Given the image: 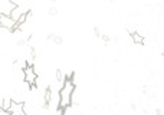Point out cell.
<instances>
[{
  "instance_id": "4",
  "label": "cell",
  "mask_w": 164,
  "mask_h": 115,
  "mask_svg": "<svg viewBox=\"0 0 164 115\" xmlns=\"http://www.w3.org/2000/svg\"><path fill=\"white\" fill-rule=\"evenodd\" d=\"M16 23L17 22H15V20L10 16H7V15H0V26H1L3 29H7L9 32H13Z\"/></svg>"
},
{
  "instance_id": "9",
  "label": "cell",
  "mask_w": 164,
  "mask_h": 115,
  "mask_svg": "<svg viewBox=\"0 0 164 115\" xmlns=\"http://www.w3.org/2000/svg\"><path fill=\"white\" fill-rule=\"evenodd\" d=\"M22 13H23V12H22V9H20V7H19V6H17V7L15 9L13 12H12V15H10V17H12V19H13L15 22H17V20H19V17L22 16Z\"/></svg>"
},
{
  "instance_id": "7",
  "label": "cell",
  "mask_w": 164,
  "mask_h": 115,
  "mask_svg": "<svg viewBox=\"0 0 164 115\" xmlns=\"http://www.w3.org/2000/svg\"><path fill=\"white\" fill-rule=\"evenodd\" d=\"M130 35H131L132 43H135V45H144V43H146L144 36H143V35H140L138 32H130Z\"/></svg>"
},
{
  "instance_id": "3",
  "label": "cell",
  "mask_w": 164,
  "mask_h": 115,
  "mask_svg": "<svg viewBox=\"0 0 164 115\" xmlns=\"http://www.w3.org/2000/svg\"><path fill=\"white\" fill-rule=\"evenodd\" d=\"M17 7V4L13 0H0V15H7L10 16L12 12Z\"/></svg>"
},
{
  "instance_id": "6",
  "label": "cell",
  "mask_w": 164,
  "mask_h": 115,
  "mask_svg": "<svg viewBox=\"0 0 164 115\" xmlns=\"http://www.w3.org/2000/svg\"><path fill=\"white\" fill-rule=\"evenodd\" d=\"M50 95H52V88H50V86H48V88L45 89V95H43V104H42V107L45 108V109H48V108H49Z\"/></svg>"
},
{
  "instance_id": "5",
  "label": "cell",
  "mask_w": 164,
  "mask_h": 115,
  "mask_svg": "<svg viewBox=\"0 0 164 115\" xmlns=\"http://www.w3.org/2000/svg\"><path fill=\"white\" fill-rule=\"evenodd\" d=\"M10 114L12 115H26V111H25V104L23 102H16L13 101L12 107H10Z\"/></svg>"
},
{
  "instance_id": "1",
  "label": "cell",
  "mask_w": 164,
  "mask_h": 115,
  "mask_svg": "<svg viewBox=\"0 0 164 115\" xmlns=\"http://www.w3.org/2000/svg\"><path fill=\"white\" fill-rule=\"evenodd\" d=\"M72 76H74V74H71L69 76H66L65 82L62 83V88L59 89V102H58V108L66 109V108H69V105L72 104V98H74L75 89H76V85H75Z\"/></svg>"
},
{
  "instance_id": "10",
  "label": "cell",
  "mask_w": 164,
  "mask_h": 115,
  "mask_svg": "<svg viewBox=\"0 0 164 115\" xmlns=\"http://www.w3.org/2000/svg\"><path fill=\"white\" fill-rule=\"evenodd\" d=\"M12 104H13V99L4 98L3 101H1V105H0V108H3V109L9 111V109H10V107H12Z\"/></svg>"
},
{
  "instance_id": "15",
  "label": "cell",
  "mask_w": 164,
  "mask_h": 115,
  "mask_svg": "<svg viewBox=\"0 0 164 115\" xmlns=\"http://www.w3.org/2000/svg\"><path fill=\"white\" fill-rule=\"evenodd\" d=\"M94 33H95V36H98V38L101 36V33H99V29H98V27H95V29H94Z\"/></svg>"
},
{
  "instance_id": "16",
  "label": "cell",
  "mask_w": 164,
  "mask_h": 115,
  "mask_svg": "<svg viewBox=\"0 0 164 115\" xmlns=\"http://www.w3.org/2000/svg\"><path fill=\"white\" fill-rule=\"evenodd\" d=\"M102 39H104V42H105V43H109V42H111L109 36H102Z\"/></svg>"
},
{
  "instance_id": "17",
  "label": "cell",
  "mask_w": 164,
  "mask_h": 115,
  "mask_svg": "<svg viewBox=\"0 0 164 115\" xmlns=\"http://www.w3.org/2000/svg\"><path fill=\"white\" fill-rule=\"evenodd\" d=\"M163 56H164V50H163Z\"/></svg>"
},
{
  "instance_id": "11",
  "label": "cell",
  "mask_w": 164,
  "mask_h": 115,
  "mask_svg": "<svg viewBox=\"0 0 164 115\" xmlns=\"http://www.w3.org/2000/svg\"><path fill=\"white\" fill-rule=\"evenodd\" d=\"M56 81H58L59 83H64V82H65V76L62 75L61 69H56Z\"/></svg>"
},
{
  "instance_id": "14",
  "label": "cell",
  "mask_w": 164,
  "mask_h": 115,
  "mask_svg": "<svg viewBox=\"0 0 164 115\" xmlns=\"http://www.w3.org/2000/svg\"><path fill=\"white\" fill-rule=\"evenodd\" d=\"M0 115H12V114H10V111H6V109L0 108Z\"/></svg>"
},
{
  "instance_id": "12",
  "label": "cell",
  "mask_w": 164,
  "mask_h": 115,
  "mask_svg": "<svg viewBox=\"0 0 164 115\" xmlns=\"http://www.w3.org/2000/svg\"><path fill=\"white\" fill-rule=\"evenodd\" d=\"M48 13H49V16H56V15H58V9L55 7V6H53V7H49Z\"/></svg>"
},
{
  "instance_id": "13",
  "label": "cell",
  "mask_w": 164,
  "mask_h": 115,
  "mask_svg": "<svg viewBox=\"0 0 164 115\" xmlns=\"http://www.w3.org/2000/svg\"><path fill=\"white\" fill-rule=\"evenodd\" d=\"M52 41L55 42V43H56V45H61V43H62V42H64V39H62V38H61V36H58V35H55V36H53V39H52Z\"/></svg>"
},
{
  "instance_id": "2",
  "label": "cell",
  "mask_w": 164,
  "mask_h": 115,
  "mask_svg": "<svg viewBox=\"0 0 164 115\" xmlns=\"http://www.w3.org/2000/svg\"><path fill=\"white\" fill-rule=\"evenodd\" d=\"M23 79L29 85V88H32V89L36 88V82L39 78H38V74H36L33 65H27L26 68H23Z\"/></svg>"
},
{
  "instance_id": "8",
  "label": "cell",
  "mask_w": 164,
  "mask_h": 115,
  "mask_svg": "<svg viewBox=\"0 0 164 115\" xmlns=\"http://www.w3.org/2000/svg\"><path fill=\"white\" fill-rule=\"evenodd\" d=\"M30 15H32V12H30V10H27V12H23V13H22V16L19 17L17 23H19L20 26L23 25V23H26V20H27V19L30 17Z\"/></svg>"
}]
</instances>
